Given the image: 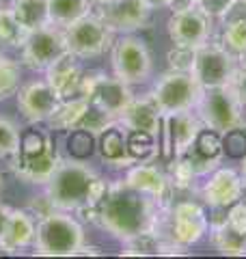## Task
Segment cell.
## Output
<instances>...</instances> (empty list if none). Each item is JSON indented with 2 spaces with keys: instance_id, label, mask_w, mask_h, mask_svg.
<instances>
[{
  "instance_id": "obj_32",
  "label": "cell",
  "mask_w": 246,
  "mask_h": 259,
  "mask_svg": "<svg viewBox=\"0 0 246 259\" xmlns=\"http://www.w3.org/2000/svg\"><path fill=\"white\" fill-rule=\"evenodd\" d=\"M167 175H169V182H171V186H173V190H188V188H192V182L196 177L192 164L184 156L173 158V162L169 164V173Z\"/></svg>"
},
{
  "instance_id": "obj_29",
  "label": "cell",
  "mask_w": 246,
  "mask_h": 259,
  "mask_svg": "<svg viewBox=\"0 0 246 259\" xmlns=\"http://www.w3.org/2000/svg\"><path fill=\"white\" fill-rule=\"evenodd\" d=\"M20 65L11 56L0 52V100H7L11 95H18L20 91Z\"/></svg>"
},
{
  "instance_id": "obj_43",
  "label": "cell",
  "mask_w": 246,
  "mask_h": 259,
  "mask_svg": "<svg viewBox=\"0 0 246 259\" xmlns=\"http://www.w3.org/2000/svg\"><path fill=\"white\" fill-rule=\"evenodd\" d=\"M237 63H240V67H244V69H246V54H242L240 59H237Z\"/></svg>"
},
{
  "instance_id": "obj_11",
  "label": "cell",
  "mask_w": 246,
  "mask_h": 259,
  "mask_svg": "<svg viewBox=\"0 0 246 259\" xmlns=\"http://www.w3.org/2000/svg\"><path fill=\"white\" fill-rule=\"evenodd\" d=\"M65 54H69L65 32L61 26H54V24L28 32L26 41L22 46V61L32 71H46L54 61H59Z\"/></svg>"
},
{
  "instance_id": "obj_37",
  "label": "cell",
  "mask_w": 246,
  "mask_h": 259,
  "mask_svg": "<svg viewBox=\"0 0 246 259\" xmlns=\"http://www.w3.org/2000/svg\"><path fill=\"white\" fill-rule=\"evenodd\" d=\"M237 3V0H196V7L203 9L210 18L214 20H223L225 15L231 11V7Z\"/></svg>"
},
{
  "instance_id": "obj_39",
  "label": "cell",
  "mask_w": 246,
  "mask_h": 259,
  "mask_svg": "<svg viewBox=\"0 0 246 259\" xmlns=\"http://www.w3.org/2000/svg\"><path fill=\"white\" fill-rule=\"evenodd\" d=\"M227 84L233 89V93L237 95V100H240V102H242V106L246 108V69L240 67V63H237V67H235V71H233V76H231V80H229Z\"/></svg>"
},
{
  "instance_id": "obj_33",
  "label": "cell",
  "mask_w": 246,
  "mask_h": 259,
  "mask_svg": "<svg viewBox=\"0 0 246 259\" xmlns=\"http://www.w3.org/2000/svg\"><path fill=\"white\" fill-rule=\"evenodd\" d=\"M22 136L18 125L11 119L0 117V160L3 158H13L20 151Z\"/></svg>"
},
{
  "instance_id": "obj_4",
  "label": "cell",
  "mask_w": 246,
  "mask_h": 259,
  "mask_svg": "<svg viewBox=\"0 0 246 259\" xmlns=\"http://www.w3.org/2000/svg\"><path fill=\"white\" fill-rule=\"evenodd\" d=\"M194 110L201 123L218 134H227L246 125V108L229 84L203 89V95Z\"/></svg>"
},
{
  "instance_id": "obj_44",
  "label": "cell",
  "mask_w": 246,
  "mask_h": 259,
  "mask_svg": "<svg viewBox=\"0 0 246 259\" xmlns=\"http://www.w3.org/2000/svg\"><path fill=\"white\" fill-rule=\"evenodd\" d=\"M242 177H244V182H246V156H244V162H242Z\"/></svg>"
},
{
  "instance_id": "obj_42",
  "label": "cell",
  "mask_w": 246,
  "mask_h": 259,
  "mask_svg": "<svg viewBox=\"0 0 246 259\" xmlns=\"http://www.w3.org/2000/svg\"><path fill=\"white\" fill-rule=\"evenodd\" d=\"M143 3L149 7L151 11L153 9H164V7H167V0H143Z\"/></svg>"
},
{
  "instance_id": "obj_41",
  "label": "cell",
  "mask_w": 246,
  "mask_h": 259,
  "mask_svg": "<svg viewBox=\"0 0 246 259\" xmlns=\"http://www.w3.org/2000/svg\"><path fill=\"white\" fill-rule=\"evenodd\" d=\"M11 209H13V207H9V205H0V233H3V229H5L7 221H9Z\"/></svg>"
},
{
  "instance_id": "obj_14",
  "label": "cell",
  "mask_w": 246,
  "mask_h": 259,
  "mask_svg": "<svg viewBox=\"0 0 246 259\" xmlns=\"http://www.w3.org/2000/svg\"><path fill=\"white\" fill-rule=\"evenodd\" d=\"M93 13L112 32L121 35L145 28L151 18V9L143 0H108L102 5H93Z\"/></svg>"
},
{
  "instance_id": "obj_38",
  "label": "cell",
  "mask_w": 246,
  "mask_h": 259,
  "mask_svg": "<svg viewBox=\"0 0 246 259\" xmlns=\"http://www.w3.org/2000/svg\"><path fill=\"white\" fill-rule=\"evenodd\" d=\"M28 212L35 216V221H41V218L54 214L56 212V205L52 203L50 194L44 192V194H39V197H32L28 201Z\"/></svg>"
},
{
  "instance_id": "obj_36",
  "label": "cell",
  "mask_w": 246,
  "mask_h": 259,
  "mask_svg": "<svg viewBox=\"0 0 246 259\" xmlns=\"http://www.w3.org/2000/svg\"><path fill=\"white\" fill-rule=\"evenodd\" d=\"M227 225L233 231L246 236V201L244 199L235 201L231 207H227Z\"/></svg>"
},
{
  "instance_id": "obj_8",
  "label": "cell",
  "mask_w": 246,
  "mask_h": 259,
  "mask_svg": "<svg viewBox=\"0 0 246 259\" xmlns=\"http://www.w3.org/2000/svg\"><path fill=\"white\" fill-rule=\"evenodd\" d=\"M67 50L76 59H95L106 54L114 44V32L97 18L95 13H89L78 22L63 28Z\"/></svg>"
},
{
  "instance_id": "obj_5",
  "label": "cell",
  "mask_w": 246,
  "mask_h": 259,
  "mask_svg": "<svg viewBox=\"0 0 246 259\" xmlns=\"http://www.w3.org/2000/svg\"><path fill=\"white\" fill-rule=\"evenodd\" d=\"M61 156L56 153L54 145L48 134L32 132L22 141L20 151L11 158V166L15 175L26 184H48L54 175L56 166L61 164Z\"/></svg>"
},
{
  "instance_id": "obj_34",
  "label": "cell",
  "mask_w": 246,
  "mask_h": 259,
  "mask_svg": "<svg viewBox=\"0 0 246 259\" xmlns=\"http://www.w3.org/2000/svg\"><path fill=\"white\" fill-rule=\"evenodd\" d=\"M194 56H196V50H194V48H179V46H175L173 50L167 54V61H169V67H171V69H177V71H190V74H192Z\"/></svg>"
},
{
  "instance_id": "obj_45",
  "label": "cell",
  "mask_w": 246,
  "mask_h": 259,
  "mask_svg": "<svg viewBox=\"0 0 246 259\" xmlns=\"http://www.w3.org/2000/svg\"><path fill=\"white\" fill-rule=\"evenodd\" d=\"M93 5H102V3H108V0H91Z\"/></svg>"
},
{
  "instance_id": "obj_3",
  "label": "cell",
  "mask_w": 246,
  "mask_h": 259,
  "mask_svg": "<svg viewBox=\"0 0 246 259\" xmlns=\"http://www.w3.org/2000/svg\"><path fill=\"white\" fill-rule=\"evenodd\" d=\"M85 244V229L67 212L56 209L54 214L37 223L32 248L44 257H73Z\"/></svg>"
},
{
  "instance_id": "obj_26",
  "label": "cell",
  "mask_w": 246,
  "mask_h": 259,
  "mask_svg": "<svg viewBox=\"0 0 246 259\" xmlns=\"http://www.w3.org/2000/svg\"><path fill=\"white\" fill-rule=\"evenodd\" d=\"M48 5H50V22L61 28L93 13L91 0H48Z\"/></svg>"
},
{
  "instance_id": "obj_46",
  "label": "cell",
  "mask_w": 246,
  "mask_h": 259,
  "mask_svg": "<svg viewBox=\"0 0 246 259\" xmlns=\"http://www.w3.org/2000/svg\"><path fill=\"white\" fill-rule=\"evenodd\" d=\"M242 3H244V5H246V0H242Z\"/></svg>"
},
{
  "instance_id": "obj_28",
  "label": "cell",
  "mask_w": 246,
  "mask_h": 259,
  "mask_svg": "<svg viewBox=\"0 0 246 259\" xmlns=\"http://www.w3.org/2000/svg\"><path fill=\"white\" fill-rule=\"evenodd\" d=\"M210 240L223 255H246V236L233 231L227 223L220 227H212Z\"/></svg>"
},
{
  "instance_id": "obj_25",
  "label": "cell",
  "mask_w": 246,
  "mask_h": 259,
  "mask_svg": "<svg viewBox=\"0 0 246 259\" xmlns=\"http://www.w3.org/2000/svg\"><path fill=\"white\" fill-rule=\"evenodd\" d=\"M223 32H220V46L225 48L229 54H233L235 59H240L246 54V11L244 13H233L229 11L225 15Z\"/></svg>"
},
{
  "instance_id": "obj_23",
  "label": "cell",
  "mask_w": 246,
  "mask_h": 259,
  "mask_svg": "<svg viewBox=\"0 0 246 259\" xmlns=\"http://www.w3.org/2000/svg\"><path fill=\"white\" fill-rule=\"evenodd\" d=\"M100 145H102V158L108 160L110 164L114 166L136 164V160L128 151V130L121 127L119 123L100 134Z\"/></svg>"
},
{
  "instance_id": "obj_40",
  "label": "cell",
  "mask_w": 246,
  "mask_h": 259,
  "mask_svg": "<svg viewBox=\"0 0 246 259\" xmlns=\"http://www.w3.org/2000/svg\"><path fill=\"white\" fill-rule=\"evenodd\" d=\"M196 5V0H167V7L171 11H179V9H188V7Z\"/></svg>"
},
{
  "instance_id": "obj_17",
  "label": "cell",
  "mask_w": 246,
  "mask_h": 259,
  "mask_svg": "<svg viewBox=\"0 0 246 259\" xmlns=\"http://www.w3.org/2000/svg\"><path fill=\"white\" fill-rule=\"evenodd\" d=\"M59 104L61 100L54 95L46 80H32V82L20 87L18 91V108L24 119L30 121V123L48 121L54 115V110L59 108Z\"/></svg>"
},
{
  "instance_id": "obj_30",
  "label": "cell",
  "mask_w": 246,
  "mask_h": 259,
  "mask_svg": "<svg viewBox=\"0 0 246 259\" xmlns=\"http://www.w3.org/2000/svg\"><path fill=\"white\" fill-rule=\"evenodd\" d=\"M28 37V30L13 18L11 9H0V44L22 48Z\"/></svg>"
},
{
  "instance_id": "obj_27",
  "label": "cell",
  "mask_w": 246,
  "mask_h": 259,
  "mask_svg": "<svg viewBox=\"0 0 246 259\" xmlns=\"http://www.w3.org/2000/svg\"><path fill=\"white\" fill-rule=\"evenodd\" d=\"M89 106V100L87 97H71V100H65L59 104V108L54 110V115L48 119V123L54 130H76L78 127V121L85 115V110Z\"/></svg>"
},
{
  "instance_id": "obj_18",
  "label": "cell",
  "mask_w": 246,
  "mask_h": 259,
  "mask_svg": "<svg viewBox=\"0 0 246 259\" xmlns=\"http://www.w3.org/2000/svg\"><path fill=\"white\" fill-rule=\"evenodd\" d=\"M126 182L132 186V188L153 197L162 207L173 205L175 190L169 182V175L164 171H160L155 164H149V162H136V164L130 166V171L126 173Z\"/></svg>"
},
{
  "instance_id": "obj_21",
  "label": "cell",
  "mask_w": 246,
  "mask_h": 259,
  "mask_svg": "<svg viewBox=\"0 0 246 259\" xmlns=\"http://www.w3.org/2000/svg\"><path fill=\"white\" fill-rule=\"evenodd\" d=\"M46 82L50 84L54 95L61 102L71 100L73 95H80V82H82V69L73 54H65L59 61H54L46 69Z\"/></svg>"
},
{
  "instance_id": "obj_2",
  "label": "cell",
  "mask_w": 246,
  "mask_h": 259,
  "mask_svg": "<svg viewBox=\"0 0 246 259\" xmlns=\"http://www.w3.org/2000/svg\"><path fill=\"white\" fill-rule=\"evenodd\" d=\"M108 188L100 175L80 160H61L46 184V192L61 212H82L93 207Z\"/></svg>"
},
{
  "instance_id": "obj_1",
  "label": "cell",
  "mask_w": 246,
  "mask_h": 259,
  "mask_svg": "<svg viewBox=\"0 0 246 259\" xmlns=\"http://www.w3.org/2000/svg\"><path fill=\"white\" fill-rule=\"evenodd\" d=\"M169 207H162L149 194L132 188L126 180L108 184L93 207L82 209L95 225L106 229L112 238L126 242L141 233H155Z\"/></svg>"
},
{
  "instance_id": "obj_35",
  "label": "cell",
  "mask_w": 246,
  "mask_h": 259,
  "mask_svg": "<svg viewBox=\"0 0 246 259\" xmlns=\"http://www.w3.org/2000/svg\"><path fill=\"white\" fill-rule=\"evenodd\" d=\"M225 136H227L223 141L225 153H229V156H233V158H244L246 156V134L242 132V127L231 130V132H227Z\"/></svg>"
},
{
  "instance_id": "obj_31",
  "label": "cell",
  "mask_w": 246,
  "mask_h": 259,
  "mask_svg": "<svg viewBox=\"0 0 246 259\" xmlns=\"http://www.w3.org/2000/svg\"><path fill=\"white\" fill-rule=\"evenodd\" d=\"M160 244L162 240L155 233H141L123 242V250L121 255L128 257H138V255H160Z\"/></svg>"
},
{
  "instance_id": "obj_7",
  "label": "cell",
  "mask_w": 246,
  "mask_h": 259,
  "mask_svg": "<svg viewBox=\"0 0 246 259\" xmlns=\"http://www.w3.org/2000/svg\"><path fill=\"white\" fill-rule=\"evenodd\" d=\"M153 102L158 104L162 115H177V112L194 110L203 95V87L190 71L169 69L155 80L149 91Z\"/></svg>"
},
{
  "instance_id": "obj_19",
  "label": "cell",
  "mask_w": 246,
  "mask_h": 259,
  "mask_svg": "<svg viewBox=\"0 0 246 259\" xmlns=\"http://www.w3.org/2000/svg\"><path fill=\"white\" fill-rule=\"evenodd\" d=\"M117 123L121 127H126L128 132H143L158 139L160 127H162V112L149 93L143 97L134 95V100L128 104V108L119 115Z\"/></svg>"
},
{
  "instance_id": "obj_6",
  "label": "cell",
  "mask_w": 246,
  "mask_h": 259,
  "mask_svg": "<svg viewBox=\"0 0 246 259\" xmlns=\"http://www.w3.org/2000/svg\"><path fill=\"white\" fill-rule=\"evenodd\" d=\"M210 229L208 214L196 201H177L162 216V223L155 231L162 242H175L182 246L196 244Z\"/></svg>"
},
{
  "instance_id": "obj_13",
  "label": "cell",
  "mask_w": 246,
  "mask_h": 259,
  "mask_svg": "<svg viewBox=\"0 0 246 259\" xmlns=\"http://www.w3.org/2000/svg\"><path fill=\"white\" fill-rule=\"evenodd\" d=\"M237 67V59L229 54L220 44H203L196 48L192 76L199 80L203 89L210 87H223L231 80L233 71Z\"/></svg>"
},
{
  "instance_id": "obj_15",
  "label": "cell",
  "mask_w": 246,
  "mask_h": 259,
  "mask_svg": "<svg viewBox=\"0 0 246 259\" xmlns=\"http://www.w3.org/2000/svg\"><path fill=\"white\" fill-rule=\"evenodd\" d=\"M201 130V119L192 115V110L177 112V115H162V145H158V147H162V153L167 158H179L188 151V147L194 143Z\"/></svg>"
},
{
  "instance_id": "obj_12",
  "label": "cell",
  "mask_w": 246,
  "mask_h": 259,
  "mask_svg": "<svg viewBox=\"0 0 246 259\" xmlns=\"http://www.w3.org/2000/svg\"><path fill=\"white\" fill-rule=\"evenodd\" d=\"M169 37L173 46L179 48H201L203 44L210 41L212 26H214V18H210L203 9L196 5L188 7V9L173 11V15L167 22Z\"/></svg>"
},
{
  "instance_id": "obj_10",
  "label": "cell",
  "mask_w": 246,
  "mask_h": 259,
  "mask_svg": "<svg viewBox=\"0 0 246 259\" xmlns=\"http://www.w3.org/2000/svg\"><path fill=\"white\" fill-rule=\"evenodd\" d=\"M80 95L87 97L93 106L106 110L108 115L117 119L128 108V104L134 100V93L128 82H123L117 76H106L104 71L82 74Z\"/></svg>"
},
{
  "instance_id": "obj_16",
  "label": "cell",
  "mask_w": 246,
  "mask_h": 259,
  "mask_svg": "<svg viewBox=\"0 0 246 259\" xmlns=\"http://www.w3.org/2000/svg\"><path fill=\"white\" fill-rule=\"evenodd\" d=\"M244 177L235 168L218 166L210 173L208 182L201 188V199L208 207H231L242 199Z\"/></svg>"
},
{
  "instance_id": "obj_9",
  "label": "cell",
  "mask_w": 246,
  "mask_h": 259,
  "mask_svg": "<svg viewBox=\"0 0 246 259\" xmlns=\"http://www.w3.org/2000/svg\"><path fill=\"white\" fill-rule=\"evenodd\" d=\"M112 54H110V63H112V71L119 80L128 84H138L145 82L151 76L153 69V61H151V52L143 39L134 37L132 32L119 37L112 44Z\"/></svg>"
},
{
  "instance_id": "obj_22",
  "label": "cell",
  "mask_w": 246,
  "mask_h": 259,
  "mask_svg": "<svg viewBox=\"0 0 246 259\" xmlns=\"http://www.w3.org/2000/svg\"><path fill=\"white\" fill-rule=\"evenodd\" d=\"M35 216L30 212H22V209H11L9 221L0 233V250L3 253H20V250L28 248L35 240Z\"/></svg>"
},
{
  "instance_id": "obj_20",
  "label": "cell",
  "mask_w": 246,
  "mask_h": 259,
  "mask_svg": "<svg viewBox=\"0 0 246 259\" xmlns=\"http://www.w3.org/2000/svg\"><path fill=\"white\" fill-rule=\"evenodd\" d=\"M223 153H225V145L220 141V134L203 125L199 136L184 153V158L192 164L196 177H199V175H210L214 168H218Z\"/></svg>"
},
{
  "instance_id": "obj_24",
  "label": "cell",
  "mask_w": 246,
  "mask_h": 259,
  "mask_svg": "<svg viewBox=\"0 0 246 259\" xmlns=\"http://www.w3.org/2000/svg\"><path fill=\"white\" fill-rule=\"evenodd\" d=\"M9 9L13 13V18L18 20L28 32L52 24L48 0H11Z\"/></svg>"
}]
</instances>
